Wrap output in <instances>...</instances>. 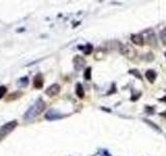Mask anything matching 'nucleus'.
<instances>
[{"label": "nucleus", "mask_w": 166, "mask_h": 156, "mask_svg": "<svg viewBox=\"0 0 166 156\" xmlns=\"http://www.w3.org/2000/svg\"><path fill=\"white\" fill-rule=\"evenodd\" d=\"M160 38H161L162 42H163L164 45H166V28L160 32Z\"/></svg>", "instance_id": "obj_11"}, {"label": "nucleus", "mask_w": 166, "mask_h": 156, "mask_svg": "<svg viewBox=\"0 0 166 156\" xmlns=\"http://www.w3.org/2000/svg\"><path fill=\"white\" fill-rule=\"evenodd\" d=\"M33 85H34V87L36 89H40L44 85V78L42 76V74H38L34 77V81H33Z\"/></svg>", "instance_id": "obj_7"}, {"label": "nucleus", "mask_w": 166, "mask_h": 156, "mask_svg": "<svg viewBox=\"0 0 166 156\" xmlns=\"http://www.w3.org/2000/svg\"><path fill=\"white\" fill-rule=\"evenodd\" d=\"M84 78L86 80H91V68H87L84 72Z\"/></svg>", "instance_id": "obj_10"}, {"label": "nucleus", "mask_w": 166, "mask_h": 156, "mask_svg": "<svg viewBox=\"0 0 166 156\" xmlns=\"http://www.w3.org/2000/svg\"><path fill=\"white\" fill-rule=\"evenodd\" d=\"M129 73H130V74H133V75H135L136 77H137V78H138V79H142V77H141V75H140V73H139L138 71H137V70H130V71H129Z\"/></svg>", "instance_id": "obj_12"}, {"label": "nucleus", "mask_w": 166, "mask_h": 156, "mask_svg": "<svg viewBox=\"0 0 166 156\" xmlns=\"http://www.w3.org/2000/svg\"><path fill=\"white\" fill-rule=\"evenodd\" d=\"M76 94L79 98L84 97V90H83L82 85L80 83H77V85H76Z\"/></svg>", "instance_id": "obj_9"}, {"label": "nucleus", "mask_w": 166, "mask_h": 156, "mask_svg": "<svg viewBox=\"0 0 166 156\" xmlns=\"http://www.w3.org/2000/svg\"><path fill=\"white\" fill-rule=\"evenodd\" d=\"M16 126H17V122L13 121V122H10V123L5 124L4 126H2V127L0 128V141H1L2 138H4L8 133L12 132V131L15 129Z\"/></svg>", "instance_id": "obj_2"}, {"label": "nucleus", "mask_w": 166, "mask_h": 156, "mask_svg": "<svg viewBox=\"0 0 166 156\" xmlns=\"http://www.w3.org/2000/svg\"><path fill=\"white\" fill-rule=\"evenodd\" d=\"M59 91H60V87L55 83V85H50V87L46 90V95L49 96V97H53V96H56V95L59 93Z\"/></svg>", "instance_id": "obj_3"}, {"label": "nucleus", "mask_w": 166, "mask_h": 156, "mask_svg": "<svg viewBox=\"0 0 166 156\" xmlns=\"http://www.w3.org/2000/svg\"><path fill=\"white\" fill-rule=\"evenodd\" d=\"M131 40L135 45H138V46H142L144 44V40L142 38V36L140 34H133L131 36Z\"/></svg>", "instance_id": "obj_6"}, {"label": "nucleus", "mask_w": 166, "mask_h": 156, "mask_svg": "<svg viewBox=\"0 0 166 156\" xmlns=\"http://www.w3.org/2000/svg\"><path fill=\"white\" fill-rule=\"evenodd\" d=\"M84 65H85V60H84V58H83V57L76 56L75 58H74V66H75L76 70L82 69L83 67H84Z\"/></svg>", "instance_id": "obj_4"}, {"label": "nucleus", "mask_w": 166, "mask_h": 156, "mask_svg": "<svg viewBox=\"0 0 166 156\" xmlns=\"http://www.w3.org/2000/svg\"><path fill=\"white\" fill-rule=\"evenodd\" d=\"M165 57H166V52H165Z\"/></svg>", "instance_id": "obj_16"}, {"label": "nucleus", "mask_w": 166, "mask_h": 156, "mask_svg": "<svg viewBox=\"0 0 166 156\" xmlns=\"http://www.w3.org/2000/svg\"><path fill=\"white\" fill-rule=\"evenodd\" d=\"M45 102L42 101V100H38V102L35 103V105H33L32 107L29 109V111L27 113L26 117L28 118H33V117H36V115H40L44 109H45Z\"/></svg>", "instance_id": "obj_1"}, {"label": "nucleus", "mask_w": 166, "mask_h": 156, "mask_svg": "<svg viewBox=\"0 0 166 156\" xmlns=\"http://www.w3.org/2000/svg\"><path fill=\"white\" fill-rule=\"evenodd\" d=\"M156 72L154 71V70H147V71L145 72V77L146 79L149 80L151 83H154L155 82V79H156Z\"/></svg>", "instance_id": "obj_8"}, {"label": "nucleus", "mask_w": 166, "mask_h": 156, "mask_svg": "<svg viewBox=\"0 0 166 156\" xmlns=\"http://www.w3.org/2000/svg\"><path fill=\"white\" fill-rule=\"evenodd\" d=\"M146 43L149 44L150 46L152 47H157V38H156V36H155V33L154 32H150L149 36H146Z\"/></svg>", "instance_id": "obj_5"}, {"label": "nucleus", "mask_w": 166, "mask_h": 156, "mask_svg": "<svg viewBox=\"0 0 166 156\" xmlns=\"http://www.w3.org/2000/svg\"><path fill=\"white\" fill-rule=\"evenodd\" d=\"M144 121H145L146 123H149V124H150V125H151V126H153V127H154V128H156V130L160 131V129H159V127H158V126H157V125H155V124L151 123V122H150V121H149V120H144Z\"/></svg>", "instance_id": "obj_15"}, {"label": "nucleus", "mask_w": 166, "mask_h": 156, "mask_svg": "<svg viewBox=\"0 0 166 156\" xmlns=\"http://www.w3.org/2000/svg\"><path fill=\"white\" fill-rule=\"evenodd\" d=\"M91 51H93V46H91V45H87L86 48H85V50H84V53L88 55V54L91 53Z\"/></svg>", "instance_id": "obj_13"}, {"label": "nucleus", "mask_w": 166, "mask_h": 156, "mask_svg": "<svg viewBox=\"0 0 166 156\" xmlns=\"http://www.w3.org/2000/svg\"><path fill=\"white\" fill-rule=\"evenodd\" d=\"M5 93H6V87H0V99L4 96Z\"/></svg>", "instance_id": "obj_14"}]
</instances>
